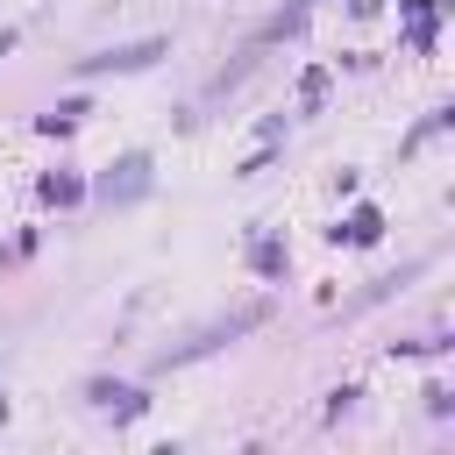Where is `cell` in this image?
Returning a JSON list of instances; mask_svg holds the SVG:
<instances>
[{
  "label": "cell",
  "mask_w": 455,
  "mask_h": 455,
  "mask_svg": "<svg viewBox=\"0 0 455 455\" xmlns=\"http://www.w3.org/2000/svg\"><path fill=\"white\" fill-rule=\"evenodd\" d=\"M149 192V156H121L107 178H100V199L107 206H128V199H142Z\"/></svg>",
  "instance_id": "obj_3"
},
{
  "label": "cell",
  "mask_w": 455,
  "mask_h": 455,
  "mask_svg": "<svg viewBox=\"0 0 455 455\" xmlns=\"http://www.w3.org/2000/svg\"><path fill=\"white\" fill-rule=\"evenodd\" d=\"M164 57V36H142V43H121V50H100V57H78V78H100V71H142Z\"/></svg>",
  "instance_id": "obj_2"
},
{
  "label": "cell",
  "mask_w": 455,
  "mask_h": 455,
  "mask_svg": "<svg viewBox=\"0 0 455 455\" xmlns=\"http://www.w3.org/2000/svg\"><path fill=\"white\" fill-rule=\"evenodd\" d=\"M78 114H85V107H50L36 128H43V135H71V128H78Z\"/></svg>",
  "instance_id": "obj_5"
},
{
  "label": "cell",
  "mask_w": 455,
  "mask_h": 455,
  "mask_svg": "<svg viewBox=\"0 0 455 455\" xmlns=\"http://www.w3.org/2000/svg\"><path fill=\"white\" fill-rule=\"evenodd\" d=\"M7 50H14V36H7V28H0V57H7Z\"/></svg>",
  "instance_id": "obj_8"
},
{
  "label": "cell",
  "mask_w": 455,
  "mask_h": 455,
  "mask_svg": "<svg viewBox=\"0 0 455 455\" xmlns=\"http://www.w3.org/2000/svg\"><path fill=\"white\" fill-rule=\"evenodd\" d=\"M334 235H348V242H377V235H384V220H377V206H355V213H348V228H334Z\"/></svg>",
  "instance_id": "obj_4"
},
{
  "label": "cell",
  "mask_w": 455,
  "mask_h": 455,
  "mask_svg": "<svg viewBox=\"0 0 455 455\" xmlns=\"http://www.w3.org/2000/svg\"><path fill=\"white\" fill-rule=\"evenodd\" d=\"M249 263H256L263 277H277V270H284V249H277V242H256V249H249Z\"/></svg>",
  "instance_id": "obj_6"
},
{
  "label": "cell",
  "mask_w": 455,
  "mask_h": 455,
  "mask_svg": "<svg viewBox=\"0 0 455 455\" xmlns=\"http://www.w3.org/2000/svg\"><path fill=\"white\" fill-rule=\"evenodd\" d=\"M43 199H50V206H71V199H78V178H43Z\"/></svg>",
  "instance_id": "obj_7"
},
{
  "label": "cell",
  "mask_w": 455,
  "mask_h": 455,
  "mask_svg": "<svg viewBox=\"0 0 455 455\" xmlns=\"http://www.w3.org/2000/svg\"><path fill=\"white\" fill-rule=\"evenodd\" d=\"M249 327H263V306H242V313H228V327H206V334H192V341H178L171 355H156L164 370L171 363H192V355H206V348H220V341H235V334H249Z\"/></svg>",
  "instance_id": "obj_1"
}]
</instances>
